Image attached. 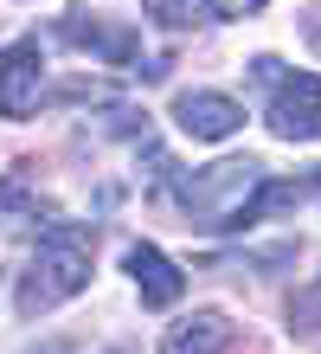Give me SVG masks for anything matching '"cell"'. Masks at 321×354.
Masks as SVG:
<instances>
[{
	"label": "cell",
	"instance_id": "cell-1",
	"mask_svg": "<svg viewBox=\"0 0 321 354\" xmlns=\"http://www.w3.org/2000/svg\"><path fill=\"white\" fill-rule=\"evenodd\" d=\"M90 252H97V232L77 219H52L39 245L26 252V270H19V316H52L58 303H71L84 283H90Z\"/></svg>",
	"mask_w": 321,
	"mask_h": 354
},
{
	"label": "cell",
	"instance_id": "cell-2",
	"mask_svg": "<svg viewBox=\"0 0 321 354\" xmlns=\"http://www.w3.org/2000/svg\"><path fill=\"white\" fill-rule=\"evenodd\" d=\"M257 187H264V161L244 155V161H212V168L174 180V200H180L186 225H244Z\"/></svg>",
	"mask_w": 321,
	"mask_h": 354
},
{
	"label": "cell",
	"instance_id": "cell-3",
	"mask_svg": "<svg viewBox=\"0 0 321 354\" xmlns=\"http://www.w3.org/2000/svg\"><path fill=\"white\" fill-rule=\"evenodd\" d=\"M251 71L270 84V136L276 142H321V77L315 71H276V58H251Z\"/></svg>",
	"mask_w": 321,
	"mask_h": 354
},
{
	"label": "cell",
	"instance_id": "cell-4",
	"mask_svg": "<svg viewBox=\"0 0 321 354\" xmlns=\"http://www.w3.org/2000/svg\"><path fill=\"white\" fill-rule=\"evenodd\" d=\"M174 122L193 142H225L244 129V103L225 97V91H180L174 97Z\"/></svg>",
	"mask_w": 321,
	"mask_h": 354
},
{
	"label": "cell",
	"instance_id": "cell-5",
	"mask_svg": "<svg viewBox=\"0 0 321 354\" xmlns=\"http://www.w3.org/2000/svg\"><path fill=\"white\" fill-rule=\"evenodd\" d=\"M39 84H46V52H39V39H13V46L0 52V116L39 110Z\"/></svg>",
	"mask_w": 321,
	"mask_h": 354
},
{
	"label": "cell",
	"instance_id": "cell-6",
	"mask_svg": "<svg viewBox=\"0 0 321 354\" xmlns=\"http://www.w3.org/2000/svg\"><path fill=\"white\" fill-rule=\"evenodd\" d=\"M58 39H64V46H90L103 65H128V71L148 77V65H142V39L128 32V26H103V19L64 13V19H58Z\"/></svg>",
	"mask_w": 321,
	"mask_h": 354
},
{
	"label": "cell",
	"instance_id": "cell-7",
	"mask_svg": "<svg viewBox=\"0 0 321 354\" xmlns=\"http://www.w3.org/2000/svg\"><path fill=\"white\" fill-rule=\"evenodd\" d=\"M128 277H135V290H142V303H148V309H174V303H180V290H186L180 264L167 258L161 245H128Z\"/></svg>",
	"mask_w": 321,
	"mask_h": 354
},
{
	"label": "cell",
	"instance_id": "cell-8",
	"mask_svg": "<svg viewBox=\"0 0 321 354\" xmlns=\"http://www.w3.org/2000/svg\"><path fill=\"white\" fill-rule=\"evenodd\" d=\"M225 348H231V322L219 309H200V316H186L161 335V354H225Z\"/></svg>",
	"mask_w": 321,
	"mask_h": 354
},
{
	"label": "cell",
	"instance_id": "cell-9",
	"mask_svg": "<svg viewBox=\"0 0 321 354\" xmlns=\"http://www.w3.org/2000/svg\"><path fill=\"white\" fill-rule=\"evenodd\" d=\"M148 13H155L161 26H186V19H193V0H148Z\"/></svg>",
	"mask_w": 321,
	"mask_h": 354
},
{
	"label": "cell",
	"instance_id": "cell-10",
	"mask_svg": "<svg viewBox=\"0 0 321 354\" xmlns=\"http://www.w3.org/2000/svg\"><path fill=\"white\" fill-rule=\"evenodd\" d=\"M206 7L219 13V19H251L257 7H264V0H206Z\"/></svg>",
	"mask_w": 321,
	"mask_h": 354
},
{
	"label": "cell",
	"instance_id": "cell-11",
	"mask_svg": "<svg viewBox=\"0 0 321 354\" xmlns=\"http://www.w3.org/2000/svg\"><path fill=\"white\" fill-rule=\"evenodd\" d=\"M302 32H309V46L321 52V7H309V19H302Z\"/></svg>",
	"mask_w": 321,
	"mask_h": 354
},
{
	"label": "cell",
	"instance_id": "cell-12",
	"mask_svg": "<svg viewBox=\"0 0 321 354\" xmlns=\"http://www.w3.org/2000/svg\"><path fill=\"white\" fill-rule=\"evenodd\" d=\"M39 354H71V348H64V342H52V348H39Z\"/></svg>",
	"mask_w": 321,
	"mask_h": 354
}]
</instances>
